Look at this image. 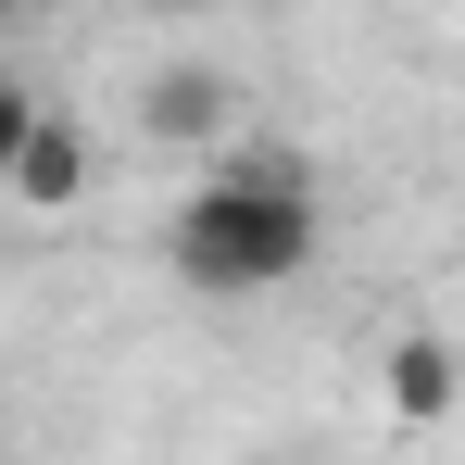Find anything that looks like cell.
<instances>
[{
  "label": "cell",
  "instance_id": "3957f363",
  "mask_svg": "<svg viewBox=\"0 0 465 465\" xmlns=\"http://www.w3.org/2000/svg\"><path fill=\"white\" fill-rule=\"evenodd\" d=\"M139 126H152V139H214V126H227V76H214V64H163L152 101H139Z\"/></svg>",
  "mask_w": 465,
  "mask_h": 465
},
{
  "label": "cell",
  "instance_id": "5b68a950",
  "mask_svg": "<svg viewBox=\"0 0 465 465\" xmlns=\"http://www.w3.org/2000/svg\"><path fill=\"white\" fill-rule=\"evenodd\" d=\"M38 114H51L38 88H13V76H0V189H13V163H25V139H38Z\"/></svg>",
  "mask_w": 465,
  "mask_h": 465
},
{
  "label": "cell",
  "instance_id": "277c9868",
  "mask_svg": "<svg viewBox=\"0 0 465 465\" xmlns=\"http://www.w3.org/2000/svg\"><path fill=\"white\" fill-rule=\"evenodd\" d=\"M13 189H25L38 214H64V202L88 189V139L64 126V114H38V139H25V163H13Z\"/></svg>",
  "mask_w": 465,
  "mask_h": 465
},
{
  "label": "cell",
  "instance_id": "6da1fadb",
  "mask_svg": "<svg viewBox=\"0 0 465 465\" xmlns=\"http://www.w3.org/2000/svg\"><path fill=\"white\" fill-rule=\"evenodd\" d=\"M314 163L302 152H227L189 202H176V277L214 290V302H252V290H290L314 264Z\"/></svg>",
  "mask_w": 465,
  "mask_h": 465
},
{
  "label": "cell",
  "instance_id": "7a4b0ae2",
  "mask_svg": "<svg viewBox=\"0 0 465 465\" xmlns=\"http://www.w3.org/2000/svg\"><path fill=\"white\" fill-rule=\"evenodd\" d=\"M378 390H390V415H402V428H440V415H453V390H465V365H453V340H390Z\"/></svg>",
  "mask_w": 465,
  "mask_h": 465
}]
</instances>
